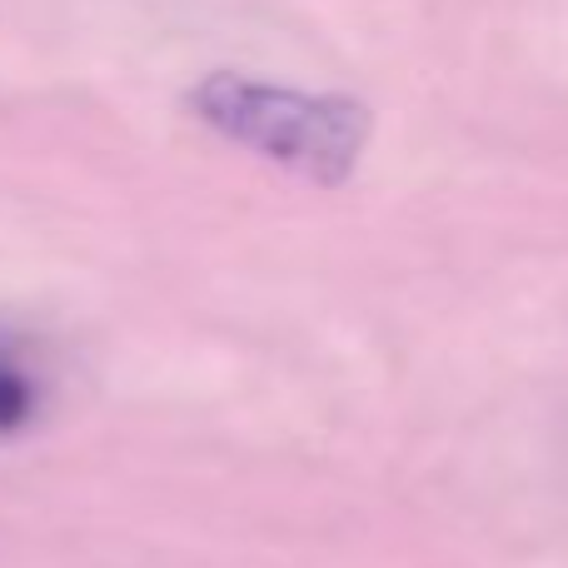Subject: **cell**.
<instances>
[{"mask_svg":"<svg viewBox=\"0 0 568 568\" xmlns=\"http://www.w3.org/2000/svg\"><path fill=\"white\" fill-rule=\"evenodd\" d=\"M36 414V389L26 374H16L10 364H0V434H16Z\"/></svg>","mask_w":568,"mask_h":568,"instance_id":"obj_2","label":"cell"},{"mask_svg":"<svg viewBox=\"0 0 568 568\" xmlns=\"http://www.w3.org/2000/svg\"><path fill=\"white\" fill-rule=\"evenodd\" d=\"M195 110L210 130L320 180L339 185L369 140V110L339 95L260 85L245 75H210L195 90Z\"/></svg>","mask_w":568,"mask_h":568,"instance_id":"obj_1","label":"cell"}]
</instances>
